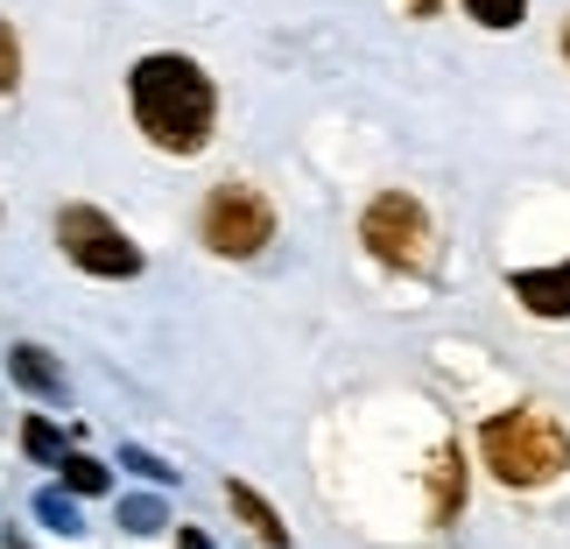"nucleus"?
I'll use <instances>...</instances> for the list:
<instances>
[{"label":"nucleus","mask_w":570,"mask_h":549,"mask_svg":"<svg viewBox=\"0 0 570 549\" xmlns=\"http://www.w3.org/2000/svg\"><path fill=\"white\" fill-rule=\"evenodd\" d=\"M127 114H135L141 141L163 156H197L218 127V85L197 57L184 50H148L127 71Z\"/></svg>","instance_id":"1"},{"label":"nucleus","mask_w":570,"mask_h":549,"mask_svg":"<svg viewBox=\"0 0 570 549\" xmlns=\"http://www.w3.org/2000/svg\"><path fill=\"white\" fill-rule=\"evenodd\" d=\"M479 458H487V472L500 487L514 493H535V487H557L570 472V437L557 415L542 409H500L479 423Z\"/></svg>","instance_id":"2"},{"label":"nucleus","mask_w":570,"mask_h":549,"mask_svg":"<svg viewBox=\"0 0 570 549\" xmlns=\"http://www.w3.org/2000/svg\"><path fill=\"white\" fill-rule=\"evenodd\" d=\"M360 247L381 261V268H430V247H436V226H430V212H423V197H409V190H381V197H366V212H360Z\"/></svg>","instance_id":"3"},{"label":"nucleus","mask_w":570,"mask_h":549,"mask_svg":"<svg viewBox=\"0 0 570 549\" xmlns=\"http://www.w3.org/2000/svg\"><path fill=\"white\" fill-rule=\"evenodd\" d=\"M197 233L218 261H254L275 239V205L254 184H212L205 212H197Z\"/></svg>","instance_id":"4"},{"label":"nucleus","mask_w":570,"mask_h":549,"mask_svg":"<svg viewBox=\"0 0 570 549\" xmlns=\"http://www.w3.org/2000/svg\"><path fill=\"white\" fill-rule=\"evenodd\" d=\"M57 247H63V261H71V268L99 275V282L141 275V247H135V239H127L99 205H63V212H57Z\"/></svg>","instance_id":"5"},{"label":"nucleus","mask_w":570,"mask_h":549,"mask_svg":"<svg viewBox=\"0 0 570 549\" xmlns=\"http://www.w3.org/2000/svg\"><path fill=\"white\" fill-rule=\"evenodd\" d=\"M508 290H514V303L529 317H570V261H557V268H521V275H508Z\"/></svg>","instance_id":"6"},{"label":"nucleus","mask_w":570,"mask_h":549,"mask_svg":"<svg viewBox=\"0 0 570 549\" xmlns=\"http://www.w3.org/2000/svg\"><path fill=\"white\" fill-rule=\"evenodd\" d=\"M8 373H14V388L42 394V402H57V394H63V366L42 353V345H8Z\"/></svg>","instance_id":"7"},{"label":"nucleus","mask_w":570,"mask_h":549,"mask_svg":"<svg viewBox=\"0 0 570 549\" xmlns=\"http://www.w3.org/2000/svg\"><path fill=\"white\" fill-rule=\"evenodd\" d=\"M226 500H233V514L247 521V529H254L261 542H268V549H282V542H289V529H282V514H275L268 500H261V493L247 487V479H226Z\"/></svg>","instance_id":"8"},{"label":"nucleus","mask_w":570,"mask_h":549,"mask_svg":"<svg viewBox=\"0 0 570 549\" xmlns=\"http://www.w3.org/2000/svg\"><path fill=\"white\" fill-rule=\"evenodd\" d=\"M57 472H63V493H78V500L114 493V472H106L99 458H85V451H63V458H57Z\"/></svg>","instance_id":"9"},{"label":"nucleus","mask_w":570,"mask_h":549,"mask_svg":"<svg viewBox=\"0 0 570 549\" xmlns=\"http://www.w3.org/2000/svg\"><path fill=\"white\" fill-rule=\"evenodd\" d=\"M465 14L479 21V29L508 36V29H521V14H529V0H465Z\"/></svg>","instance_id":"10"},{"label":"nucleus","mask_w":570,"mask_h":549,"mask_svg":"<svg viewBox=\"0 0 570 549\" xmlns=\"http://www.w3.org/2000/svg\"><path fill=\"white\" fill-rule=\"evenodd\" d=\"M21 444H29V458H42V465H57L63 444H57V430L42 423V415H21Z\"/></svg>","instance_id":"11"},{"label":"nucleus","mask_w":570,"mask_h":549,"mask_svg":"<svg viewBox=\"0 0 570 549\" xmlns=\"http://www.w3.org/2000/svg\"><path fill=\"white\" fill-rule=\"evenodd\" d=\"M458 514V451H436V521Z\"/></svg>","instance_id":"12"},{"label":"nucleus","mask_w":570,"mask_h":549,"mask_svg":"<svg viewBox=\"0 0 570 549\" xmlns=\"http://www.w3.org/2000/svg\"><path fill=\"white\" fill-rule=\"evenodd\" d=\"M14 85H21V36L0 21V99H8Z\"/></svg>","instance_id":"13"},{"label":"nucleus","mask_w":570,"mask_h":549,"mask_svg":"<svg viewBox=\"0 0 570 549\" xmlns=\"http://www.w3.org/2000/svg\"><path fill=\"white\" fill-rule=\"evenodd\" d=\"M120 521H127V529H135V536H156L163 508H156V500H127V508H120Z\"/></svg>","instance_id":"14"},{"label":"nucleus","mask_w":570,"mask_h":549,"mask_svg":"<svg viewBox=\"0 0 570 549\" xmlns=\"http://www.w3.org/2000/svg\"><path fill=\"white\" fill-rule=\"evenodd\" d=\"M36 514L50 521V529H78V508H71L63 493H42V500H36Z\"/></svg>","instance_id":"15"},{"label":"nucleus","mask_w":570,"mask_h":549,"mask_svg":"<svg viewBox=\"0 0 570 549\" xmlns=\"http://www.w3.org/2000/svg\"><path fill=\"white\" fill-rule=\"evenodd\" d=\"M127 472H141V479H156V487H169V479H177V472H169V465H163V458H156V451H135V444H127Z\"/></svg>","instance_id":"16"},{"label":"nucleus","mask_w":570,"mask_h":549,"mask_svg":"<svg viewBox=\"0 0 570 549\" xmlns=\"http://www.w3.org/2000/svg\"><path fill=\"white\" fill-rule=\"evenodd\" d=\"M177 549H212V536L205 529H177Z\"/></svg>","instance_id":"17"},{"label":"nucleus","mask_w":570,"mask_h":549,"mask_svg":"<svg viewBox=\"0 0 570 549\" xmlns=\"http://www.w3.org/2000/svg\"><path fill=\"white\" fill-rule=\"evenodd\" d=\"M409 8H415V14H436V0H409Z\"/></svg>","instance_id":"18"},{"label":"nucleus","mask_w":570,"mask_h":549,"mask_svg":"<svg viewBox=\"0 0 570 549\" xmlns=\"http://www.w3.org/2000/svg\"><path fill=\"white\" fill-rule=\"evenodd\" d=\"M563 63H570V21H563Z\"/></svg>","instance_id":"19"}]
</instances>
